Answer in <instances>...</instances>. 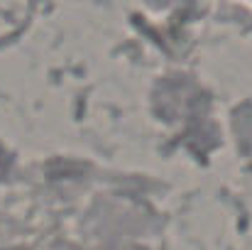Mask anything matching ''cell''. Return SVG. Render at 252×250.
I'll return each instance as SVG.
<instances>
[{"label":"cell","mask_w":252,"mask_h":250,"mask_svg":"<svg viewBox=\"0 0 252 250\" xmlns=\"http://www.w3.org/2000/svg\"><path fill=\"white\" fill-rule=\"evenodd\" d=\"M2 167H5V155H2V150H0V172H2Z\"/></svg>","instance_id":"cell-1"}]
</instances>
